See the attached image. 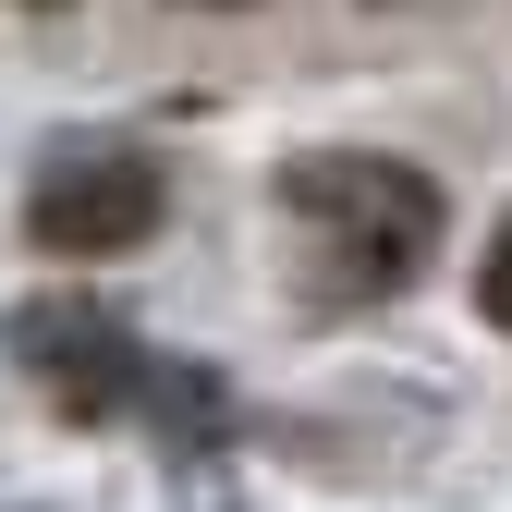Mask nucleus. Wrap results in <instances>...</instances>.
<instances>
[{
  "mask_svg": "<svg viewBox=\"0 0 512 512\" xmlns=\"http://www.w3.org/2000/svg\"><path fill=\"white\" fill-rule=\"evenodd\" d=\"M293 220L330 244V256H354V293H391L415 256L439 244V183L427 171H403V159H366V147H342V159H293Z\"/></svg>",
  "mask_w": 512,
  "mask_h": 512,
  "instance_id": "obj_1",
  "label": "nucleus"
},
{
  "mask_svg": "<svg viewBox=\"0 0 512 512\" xmlns=\"http://www.w3.org/2000/svg\"><path fill=\"white\" fill-rule=\"evenodd\" d=\"M476 305H488V330H512V220H500V244H488V269H476Z\"/></svg>",
  "mask_w": 512,
  "mask_h": 512,
  "instance_id": "obj_4",
  "label": "nucleus"
},
{
  "mask_svg": "<svg viewBox=\"0 0 512 512\" xmlns=\"http://www.w3.org/2000/svg\"><path fill=\"white\" fill-rule=\"evenodd\" d=\"M159 208H171L159 159H135V147H61L37 171V196H25V232L49 256H122V244L159 232Z\"/></svg>",
  "mask_w": 512,
  "mask_h": 512,
  "instance_id": "obj_2",
  "label": "nucleus"
},
{
  "mask_svg": "<svg viewBox=\"0 0 512 512\" xmlns=\"http://www.w3.org/2000/svg\"><path fill=\"white\" fill-rule=\"evenodd\" d=\"M25 366H37V391L61 415H122V403H147V354L122 342V317L98 305H37L25 317Z\"/></svg>",
  "mask_w": 512,
  "mask_h": 512,
  "instance_id": "obj_3",
  "label": "nucleus"
}]
</instances>
